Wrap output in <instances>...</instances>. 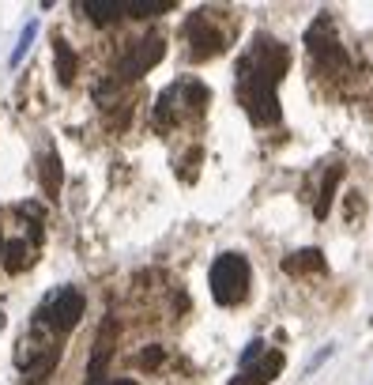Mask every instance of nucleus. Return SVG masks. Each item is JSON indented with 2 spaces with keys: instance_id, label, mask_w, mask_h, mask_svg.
Wrapping results in <instances>:
<instances>
[{
  "instance_id": "obj_17",
  "label": "nucleus",
  "mask_w": 373,
  "mask_h": 385,
  "mask_svg": "<svg viewBox=\"0 0 373 385\" xmlns=\"http://www.w3.org/2000/svg\"><path fill=\"white\" fill-rule=\"evenodd\" d=\"M260 355H264V344H260V340H253V344H249L245 351H241V367H249V362H257Z\"/></svg>"
},
{
  "instance_id": "obj_15",
  "label": "nucleus",
  "mask_w": 373,
  "mask_h": 385,
  "mask_svg": "<svg viewBox=\"0 0 373 385\" xmlns=\"http://www.w3.org/2000/svg\"><path fill=\"white\" fill-rule=\"evenodd\" d=\"M35 35H38V23H27V27H23V35H19V46L12 49V64H19V61H23V53L30 49V42H35Z\"/></svg>"
},
{
  "instance_id": "obj_5",
  "label": "nucleus",
  "mask_w": 373,
  "mask_h": 385,
  "mask_svg": "<svg viewBox=\"0 0 373 385\" xmlns=\"http://www.w3.org/2000/svg\"><path fill=\"white\" fill-rule=\"evenodd\" d=\"M166 57V38L162 35H147V38H140L133 49L121 57L117 64V80H140L147 69H155V64Z\"/></svg>"
},
{
  "instance_id": "obj_13",
  "label": "nucleus",
  "mask_w": 373,
  "mask_h": 385,
  "mask_svg": "<svg viewBox=\"0 0 373 385\" xmlns=\"http://www.w3.org/2000/svg\"><path fill=\"white\" fill-rule=\"evenodd\" d=\"M27 265H30V246H27L23 238H12L4 246V268L8 272H23Z\"/></svg>"
},
{
  "instance_id": "obj_9",
  "label": "nucleus",
  "mask_w": 373,
  "mask_h": 385,
  "mask_svg": "<svg viewBox=\"0 0 373 385\" xmlns=\"http://www.w3.org/2000/svg\"><path fill=\"white\" fill-rule=\"evenodd\" d=\"M53 57H57V80L68 87V83L75 80V69H80V61H75L72 46H68L64 38H53Z\"/></svg>"
},
{
  "instance_id": "obj_11",
  "label": "nucleus",
  "mask_w": 373,
  "mask_h": 385,
  "mask_svg": "<svg viewBox=\"0 0 373 385\" xmlns=\"http://www.w3.org/2000/svg\"><path fill=\"white\" fill-rule=\"evenodd\" d=\"M61 182H64L61 159H57V151H49V155L42 159V189H46V196H49V201H57V193H61Z\"/></svg>"
},
{
  "instance_id": "obj_10",
  "label": "nucleus",
  "mask_w": 373,
  "mask_h": 385,
  "mask_svg": "<svg viewBox=\"0 0 373 385\" xmlns=\"http://www.w3.org/2000/svg\"><path fill=\"white\" fill-rule=\"evenodd\" d=\"M80 8L94 19V23H114V19L125 16V0H83Z\"/></svg>"
},
{
  "instance_id": "obj_20",
  "label": "nucleus",
  "mask_w": 373,
  "mask_h": 385,
  "mask_svg": "<svg viewBox=\"0 0 373 385\" xmlns=\"http://www.w3.org/2000/svg\"><path fill=\"white\" fill-rule=\"evenodd\" d=\"M0 253H4V242H0Z\"/></svg>"
},
{
  "instance_id": "obj_7",
  "label": "nucleus",
  "mask_w": 373,
  "mask_h": 385,
  "mask_svg": "<svg viewBox=\"0 0 373 385\" xmlns=\"http://www.w3.org/2000/svg\"><path fill=\"white\" fill-rule=\"evenodd\" d=\"M279 370H283V355H279V351H268V355L260 359V367H253V370H241L230 385H268Z\"/></svg>"
},
{
  "instance_id": "obj_18",
  "label": "nucleus",
  "mask_w": 373,
  "mask_h": 385,
  "mask_svg": "<svg viewBox=\"0 0 373 385\" xmlns=\"http://www.w3.org/2000/svg\"><path fill=\"white\" fill-rule=\"evenodd\" d=\"M98 385H136V381H128V378H117V381H98Z\"/></svg>"
},
{
  "instance_id": "obj_3",
  "label": "nucleus",
  "mask_w": 373,
  "mask_h": 385,
  "mask_svg": "<svg viewBox=\"0 0 373 385\" xmlns=\"http://www.w3.org/2000/svg\"><path fill=\"white\" fill-rule=\"evenodd\" d=\"M83 295L75 291V288H64V291H53L46 302H42V310L35 314V325L38 328H49L53 336H64V333H72L75 325H80V317H83Z\"/></svg>"
},
{
  "instance_id": "obj_6",
  "label": "nucleus",
  "mask_w": 373,
  "mask_h": 385,
  "mask_svg": "<svg viewBox=\"0 0 373 385\" xmlns=\"http://www.w3.org/2000/svg\"><path fill=\"white\" fill-rule=\"evenodd\" d=\"M185 35H189V46H192V57L204 61V57H215L219 49H223V30H215L207 23L204 12H196L189 19V27H185Z\"/></svg>"
},
{
  "instance_id": "obj_8",
  "label": "nucleus",
  "mask_w": 373,
  "mask_h": 385,
  "mask_svg": "<svg viewBox=\"0 0 373 385\" xmlns=\"http://www.w3.org/2000/svg\"><path fill=\"white\" fill-rule=\"evenodd\" d=\"M283 272H287V276H310V272H324L321 249H298L294 257L283 261Z\"/></svg>"
},
{
  "instance_id": "obj_4",
  "label": "nucleus",
  "mask_w": 373,
  "mask_h": 385,
  "mask_svg": "<svg viewBox=\"0 0 373 385\" xmlns=\"http://www.w3.org/2000/svg\"><path fill=\"white\" fill-rule=\"evenodd\" d=\"M305 46H310V57L321 72H336L339 64H343V46H339L336 27L328 16H321L310 30H305Z\"/></svg>"
},
{
  "instance_id": "obj_1",
  "label": "nucleus",
  "mask_w": 373,
  "mask_h": 385,
  "mask_svg": "<svg viewBox=\"0 0 373 385\" xmlns=\"http://www.w3.org/2000/svg\"><path fill=\"white\" fill-rule=\"evenodd\" d=\"M291 64V53L283 42L257 35L253 49L245 53V61L238 64V98L245 106V114L253 125H276L279 121V98H276V83L283 80Z\"/></svg>"
},
{
  "instance_id": "obj_19",
  "label": "nucleus",
  "mask_w": 373,
  "mask_h": 385,
  "mask_svg": "<svg viewBox=\"0 0 373 385\" xmlns=\"http://www.w3.org/2000/svg\"><path fill=\"white\" fill-rule=\"evenodd\" d=\"M0 328H4V310H0Z\"/></svg>"
},
{
  "instance_id": "obj_16",
  "label": "nucleus",
  "mask_w": 373,
  "mask_h": 385,
  "mask_svg": "<svg viewBox=\"0 0 373 385\" xmlns=\"http://www.w3.org/2000/svg\"><path fill=\"white\" fill-rule=\"evenodd\" d=\"M136 362H140L144 370H155L159 362H162V348H159V344H151L147 351H140V359H136Z\"/></svg>"
},
{
  "instance_id": "obj_14",
  "label": "nucleus",
  "mask_w": 373,
  "mask_h": 385,
  "mask_svg": "<svg viewBox=\"0 0 373 385\" xmlns=\"http://www.w3.org/2000/svg\"><path fill=\"white\" fill-rule=\"evenodd\" d=\"M173 0H125V12L133 19H147V16H162L170 12Z\"/></svg>"
},
{
  "instance_id": "obj_12",
  "label": "nucleus",
  "mask_w": 373,
  "mask_h": 385,
  "mask_svg": "<svg viewBox=\"0 0 373 385\" xmlns=\"http://www.w3.org/2000/svg\"><path fill=\"white\" fill-rule=\"evenodd\" d=\"M339 178H343V167H336L324 174V185H321V196H317V204H313V212H317V219H324L328 215V208H332V201H336V189H339Z\"/></svg>"
},
{
  "instance_id": "obj_2",
  "label": "nucleus",
  "mask_w": 373,
  "mask_h": 385,
  "mask_svg": "<svg viewBox=\"0 0 373 385\" xmlns=\"http://www.w3.org/2000/svg\"><path fill=\"white\" fill-rule=\"evenodd\" d=\"M249 291V261L241 253H223L212 265V295L219 306H238Z\"/></svg>"
}]
</instances>
